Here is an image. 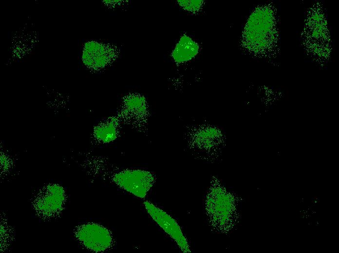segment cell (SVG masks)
<instances>
[{"label":"cell","mask_w":339,"mask_h":253,"mask_svg":"<svg viewBox=\"0 0 339 253\" xmlns=\"http://www.w3.org/2000/svg\"><path fill=\"white\" fill-rule=\"evenodd\" d=\"M199 46L189 37L182 36L172 51L171 55L178 63L190 60L198 53Z\"/></svg>","instance_id":"5b68a950"},{"label":"cell","mask_w":339,"mask_h":253,"mask_svg":"<svg viewBox=\"0 0 339 253\" xmlns=\"http://www.w3.org/2000/svg\"><path fill=\"white\" fill-rule=\"evenodd\" d=\"M126 107L132 112H141L145 109V100L139 96H130L126 100Z\"/></svg>","instance_id":"52a82bcc"},{"label":"cell","mask_w":339,"mask_h":253,"mask_svg":"<svg viewBox=\"0 0 339 253\" xmlns=\"http://www.w3.org/2000/svg\"><path fill=\"white\" fill-rule=\"evenodd\" d=\"M228 198L220 187L210 189L206 200V210L210 220L218 227L225 224L228 213Z\"/></svg>","instance_id":"277c9868"},{"label":"cell","mask_w":339,"mask_h":253,"mask_svg":"<svg viewBox=\"0 0 339 253\" xmlns=\"http://www.w3.org/2000/svg\"><path fill=\"white\" fill-rule=\"evenodd\" d=\"M116 130L115 123L111 121L97 126L94 130V134L97 139L103 142L108 143L116 138Z\"/></svg>","instance_id":"8992f818"},{"label":"cell","mask_w":339,"mask_h":253,"mask_svg":"<svg viewBox=\"0 0 339 253\" xmlns=\"http://www.w3.org/2000/svg\"><path fill=\"white\" fill-rule=\"evenodd\" d=\"M113 181L127 192L144 198L154 183L152 174L147 171L139 169H127L116 174Z\"/></svg>","instance_id":"6da1fadb"},{"label":"cell","mask_w":339,"mask_h":253,"mask_svg":"<svg viewBox=\"0 0 339 253\" xmlns=\"http://www.w3.org/2000/svg\"><path fill=\"white\" fill-rule=\"evenodd\" d=\"M144 204L151 217L175 241L182 251L185 253H190L188 240L177 221L152 203L145 201Z\"/></svg>","instance_id":"7a4b0ae2"},{"label":"cell","mask_w":339,"mask_h":253,"mask_svg":"<svg viewBox=\"0 0 339 253\" xmlns=\"http://www.w3.org/2000/svg\"><path fill=\"white\" fill-rule=\"evenodd\" d=\"M77 236L86 247L96 252L104 251L112 244L109 230L96 224L83 225L77 231Z\"/></svg>","instance_id":"3957f363"},{"label":"cell","mask_w":339,"mask_h":253,"mask_svg":"<svg viewBox=\"0 0 339 253\" xmlns=\"http://www.w3.org/2000/svg\"><path fill=\"white\" fill-rule=\"evenodd\" d=\"M178 2L183 8L190 11L198 10L203 3L201 0H178Z\"/></svg>","instance_id":"ba28073f"}]
</instances>
